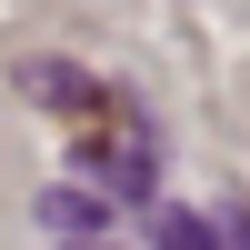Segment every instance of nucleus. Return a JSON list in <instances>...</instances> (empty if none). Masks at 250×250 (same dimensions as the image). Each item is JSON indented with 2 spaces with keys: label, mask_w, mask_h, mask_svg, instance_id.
I'll return each instance as SVG.
<instances>
[{
  "label": "nucleus",
  "mask_w": 250,
  "mask_h": 250,
  "mask_svg": "<svg viewBox=\"0 0 250 250\" xmlns=\"http://www.w3.org/2000/svg\"><path fill=\"white\" fill-rule=\"evenodd\" d=\"M40 220H50V230H100V200H90V190H50Z\"/></svg>",
  "instance_id": "obj_1"
},
{
  "label": "nucleus",
  "mask_w": 250,
  "mask_h": 250,
  "mask_svg": "<svg viewBox=\"0 0 250 250\" xmlns=\"http://www.w3.org/2000/svg\"><path fill=\"white\" fill-rule=\"evenodd\" d=\"M160 250H220V230L200 210H160Z\"/></svg>",
  "instance_id": "obj_2"
},
{
  "label": "nucleus",
  "mask_w": 250,
  "mask_h": 250,
  "mask_svg": "<svg viewBox=\"0 0 250 250\" xmlns=\"http://www.w3.org/2000/svg\"><path fill=\"white\" fill-rule=\"evenodd\" d=\"M90 250H100V240H90Z\"/></svg>",
  "instance_id": "obj_3"
}]
</instances>
